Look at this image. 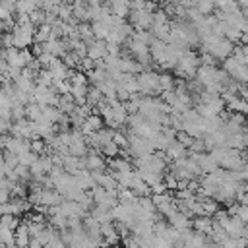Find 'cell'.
Here are the masks:
<instances>
[{
    "label": "cell",
    "instance_id": "30",
    "mask_svg": "<svg viewBox=\"0 0 248 248\" xmlns=\"http://www.w3.org/2000/svg\"><path fill=\"white\" fill-rule=\"evenodd\" d=\"M172 87H174V79H172L169 74H163V76H161V91L172 89Z\"/></svg>",
    "mask_w": 248,
    "mask_h": 248
},
{
    "label": "cell",
    "instance_id": "15",
    "mask_svg": "<svg viewBox=\"0 0 248 248\" xmlns=\"http://www.w3.org/2000/svg\"><path fill=\"white\" fill-rule=\"evenodd\" d=\"M48 70H50V74H52L54 79H68V76H70V72H72L70 66H68L64 60H60V58H54V60L50 62Z\"/></svg>",
    "mask_w": 248,
    "mask_h": 248
},
{
    "label": "cell",
    "instance_id": "3",
    "mask_svg": "<svg viewBox=\"0 0 248 248\" xmlns=\"http://www.w3.org/2000/svg\"><path fill=\"white\" fill-rule=\"evenodd\" d=\"M136 79H138V91L141 95H155V93H161V76L157 72H151V70H141L140 74H136Z\"/></svg>",
    "mask_w": 248,
    "mask_h": 248
},
{
    "label": "cell",
    "instance_id": "12",
    "mask_svg": "<svg viewBox=\"0 0 248 248\" xmlns=\"http://www.w3.org/2000/svg\"><path fill=\"white\" fill-rule=\"evenodd\" d=\"M108 54V48H107V41L105 39H95L89 46H87V56L93 58V60H101Z\"/></svg>",
    "mask_w": 248,
    "mask_h": 248
},
{
    "label": "cell",
    "instance_id": "28",
    "mask_svg": "<svg viewBox=\"0 0 248 248\" xmlns=\"http://www.w3.org/2000/svg\"><path fill=\"white\" fill-rule=\"evenodd\" d=\"M62 0H41V8L45 12H56V8L60 6Z\"/></svg>",
    "mask_w": 248,
    "mask_h": 248
},
{
    "label": "cell",
    "instance_id": "25",
    "mask_svg": "<svg viewBox=\"0 0 248 248\" xmlns=\"http://www.w3.org/2000/svg\"><path fill=\"white\" fill-rule=\"evenodd\" d=\"M118 151H120V147H118V145H116L112 140H110L107 145H103V147H101V153H103V155H107L108 159L116 157V155H118Z\"/></svg>",
    "mask_w": 248,
    "mask_h": 248
},
{
    "label": "cell",
    "instance_id": "16",
    "mask_svg": "<svg viewBox=\"0 0 248 248\" xmlns=\"http://www.w3.org/2000/svg\"><path fill=\"white\" fill-rule=\"evenodd\" d=\"M85 169L91 170V172H101V170H107V161L99 155V153H89L85 155Z\"/></svg>",
    "mask_w": 248,
    "mask_h": 248
},
{
    "label": "cell",
    "instance_id": "35",
    "mask_svg": "<svg viewBox=\"0 0 248 248\" xmlns=\"http://www.w3.org/2000/svg\"><path fill=\"white\" fill-rule=\"evenodd\" d=\"M0 89H2V85H0Z\"/></svg>",
    "mask_w": 248,
    "mask_h": 248
},
{
    "label": "cell",
    "instance_id": "22",
    "mask_svg": "<svg viewBox=\"0 0 248 248\" xmlns=\"http://www.w3.org/2000/svg\"><path fill=\"white\" fill-rule=\"evenodd\" d=\"M91 27H93L95 39H105V41H107V37H108V25H107L103 19H95V21L91 23Z\"/></svg>",
    "mask_w": 248,
    "mask_h": 248
},
{
    "label": "cell",
    "instance_id": "5",
    "mask_svg": "<svg viewBox=\"0 0 248 248\" xmlns=\"http://www.w3.org/2000/svg\"><path fill=\"white\" fill-rule=\"evenodd\" d=\"M198 68H200V56L196 52L188 50V48L184 50V54L180 56V60L174 64V72L178 76H182V78H194L196 72H198Z\"/></svg>",
    "mask_w": 248,
    "mask_h": 248
},
{
    "label": "cell",
    "instance_id": "4",
    "mask_svg": "<svg viewBox=\"0 0 248 248\" xmlns=\"http://www.w3.org/2000/svg\"><path fill=\"white\" fill-rule=\"evenodd\" d=\"M136 169L140 172H163L167 169V157L163 153L151 151L149 155L136 157Z\"/></svg>",
    "mask_w": 248,
    "mask_h": 248
},
{
    "label": "cell",
    "instance_id": "32",
    "mask_svg": "<svg viewBox=\"0 0 248 248\" xmlns=\"http://www.w3.org/2000/svg\"><path fill=\"white\" fill-rule=\"evenodd\" d=\"M0 169L6 172V163H4V149L0 147Z\"/></svg>",
    "mask_w": 248,
    "mask_h": 248
},
{
    "label": "cell",
    "instance_id": "2",
    "mask_svg": "<svg viewBox=\"0 0 248 248\" xmlns=\"http://www.w3.org/2000/svg\"><path fill=\"white\" fill-rule=\"evenodd\" d=\"M202 46H203V50L209 52L215 60H225V58L231 56V52H232V41H229V39L223 37V35H215L213 39L202 43Z\"/></svg>",
    "mask_w": 248,
    "mask_h": 248
},
{
    "label": "cell",
    "instance_id": "11",
    "mask_svg": "<svg viewBox=\"0 0 248 248\" xmlns=\"http://www.w3.org/2000/svg\"><path fill=\"white\" fill-rule=\"evenodd\" d=\"M62 167L66 172L70 174H78L79 170L85 169V161L78 155H72V153H64V159H62Z\"/></svg>",
    "mask_w": 248,
    "mask_h": 248
},
{
    "label": "cell",
    "instance_id": "19",
    "mask_svg": "<svg viewBox=\"0 0 248 248\" xmlns=\"http://www.w3.org/2000/svg\"><path fill=\"white\" fill-rule=\"evenodd\" d=\"M165 153H167V157H169L170 161L180 159V157H184V155H186V145H184L180 140H174V141L165 149Z\"/></svg>",
    "mask_w": 248,
    "mask_h": 248
},
{
    "label": "cell",
    "instance_id": "13",
    "mask_svg": "<svg viewBox=\"0 0 248 248\" xmlns=\"http://www.w3.org/2000/svg\"><path fill=\"white\" fill-rule=\"evenodd\" d=\"M101 128H103V116H101V114H89V116L85 118V122L79 126V130H81V134H83L85 138H87L89 134L101 130Z\"/></svg>",
    "mask_w": 248,
    "mask_h": 248
},
{
    "label": "cell",
    "instance_id": "34",
    "mask_svg": "<svg viewBox=\"0 0 248 248\" xmlns=\"http://www.w3.org/2000/svg\"><path fill=\"white\" fill-rule=\"evenodd\" d=\"M4 29H6V23H4V21H2V19H0V33H2V31H4Z\"/></svg>",
    "mask_w": 248,
    "mask_h": 248
},
{
    "label": "cell",
    "instance_id": "20",
    "mask_svg": "<svg viewBox=\"0 0 248 248\" xmlns=\"http://www.w3.org/2000/svg\"><path fill=\"white\" fill-rule=\"evenodd\" d=\"M110 12L116 16H128L130 14V0H108Z\"/></svg>",
    "mask_w": 248,
    "mask_h": 248
},
{
    "label": "cell",
    "instance_id": "7",
    "mask_svg": "<svg viewBox=\"0 0 248 248\" xmlns=\"http://www.w3.org/2000/svg\"><path fill=\"white\" fill-rule=\"evenodd\" d=\"M33 99L39 105H56L58 93H56V89L52 85H39L37 83V87L33 89Z\"/></svg>",
    "mask_w": 248,
    "mask_h": 248
},
{
    "label": "cell",
    "instance_id": "31",
    "mask_svg": "<svg viewBox=\"0 0 248 248\" xmlns=\"http://www.w3.org/2000/svg\"><path fill=\"white\" fill-rule=\"evenodd\" d=\"M240 39H242V43H244V45H248V25L242 29V35H240Z\"/></svg>",
    "mask_w": 248,
    "mask_h": 248
},
{
    "label": "cell",
    "instance_id": "8",
    "mask_svg": "<svg viewBox=\"0 0 248 248\" xmlns=\"http://www.w3.org/2000/svg\"><path fill=\"white\" fill-rule=\"evenodd\" d=\"M130 23L136 29H147L153 25V12L143 8V10H130Z\"/></svg>",
    "mask_w": 248,
    "mask_h": 248
},
{
    "label": "cell",
    "instance_id": "17",
    "mask_svg": "<svg viewBox=\"0 0 248 248\" xmlns=\"http://www.w3.org/2000/svg\"><path fill=\"white\" fill-rule=\"evenodd\" d=\"M105 95H103V91L97 87V85H93V87H89V91H87V95H85V103L91 107V108H99V105H103L105 103Z\"/></svg>",
    "mask_w": 248,
    "mask_h": 248
},
{
    "label": "cell",
    "instance_id": "29",
    "mask_svg": "<svg viewBox=\"0 0 248 248\" xmlns=\"http://www.w3.org/2000/svg\"><path fill=\"white\" fill-rule=\"evenodd\" d=\"M29 19H31L35 25H41V23H45V12H41V10H33V12L29 14Z\"/></svg>",
    "mask_w": 248,
    "mask_h": 248
},
{
    "label": "cell",
    "instance_id": "23",
    "mask_svg": "<svg viewBox=\"0 0 248 248\" xmlns=\"http://www.w3.org/2000/svg\"><path fill=\"white\" fill-rule=\"evenodd\" d=\"M14 83H16V87H17V89H21V91H33V89H35L33 79H31L29 76H25L23 72H21L17 78H14Z\"/></svg>",
    "mask_w": 248,
    "mask_h": 248
},
{
    "label": "cell",
    "instance_id": "33",
    "mask_svg": "<svg viewBox=\"0 0 248 248\" xmlns=\"http://www.w3.org/2000/svg\"><path fill=\"white\" fill-rule=\"evenodd\" d=\"M6 138H8V136H4V134H0V147H2V149L6 147Z\"/></svg>",
    "mask_w": 248,
    "mask_h": 248
},
{
    "label": "cell",
    "instance_id": "1",
    "mask_svg": "<svg viewBox=\"0 0 248 248\" xmlns=\"http://www.w3.org/2000/svg\"><path fill=\"white\" fill-rule=\"evenodd\" d=\"M12 37H14V46L27 48L35 41V23L31 19L16 21V25L12 27Z\"/></svg>",
    "mask_w": 248,
    "mask_h": 248
},
{
    "label": "cell",
    "instance_id": "21",
    "mask_svg": "<svg viewBox=\"0 0 248 248\" xmlns=\"http://www.w3.org/2000/svg\"><path fill=\"white\" fill-rule=\"evenodd\" d=\"M52 37V25L48 23H41L39 29H35V43H45Z\"/></svg>",
    "mask_w": 248,
    "mask_h": 248
},
{
    "label": "cell",
    "instance_id": "14",
    "mask_svg": "<svg viewBox=\"0 0 248 248\" xmlns=\"http://www.w3.org/2000/svg\"><path fill=\"white\" fill-rule=\"evenodd\" d=\"M128 188H130L138 198L147 196V194L151 192V186H149V184L140 176V172H138V170L134 172V176H132V180H130V186H128Z\"/></svg>",
    "mask_w": 248,
    "mask_h": 248
},
{
    "label": "cell",
    "instance_id": "26",
    "mask_svg": "<svg viewBox=\"0 0 248 248\" xmlns=\"http://www.w3.org/2000/svg\"><path fill=\"white\" fill-rule=\"evenodd\" d=\"M19 157V163L21 165H27V167H31L35 161H37V157H39V153H35V151H25V153H21V155H17Z\"/></svg>",
    "mask_w": 248,
    "mask_h": 248
},
{
    "label": "cell",
    "instance_id": "24",
    "mask_svg": "<svg viewBox=\"0 0 248 248\" xmlns=\"http://www.w3.org/2000/svg\"><path fill=\"white\" fill-rule=\"evenodd\" d=\"M0 225L16 231V227L19 225V219H17V215H14V213H6V215H0Z\"/></svg>",
    "mask_w": 248,
    "mask_h": 248
},
{
    "label": "cell",
    "instance_id": "18",
    "mask_svg": "<svg viewBox=\"0 0 248 248\" xmlns=\"http://www.w3.org/2000/svg\"><path fill=\"white\" fill-rule=\"evenodd\" d=\"M16 246H27L31 242V234H29V229H27V223L25 221H19V225L16 227Z\"/></svg>",
    "mask_w": 248,
    "mask_h": 248
},
{
    "label": "cell",
    "instance_id": "6",
    "mask_svg": "<svg viewBox=\"0 0 248 248\" xmlns=\"http://www.w3.org/2000/svg\"><path fill=\"white\" fill-rule=\"evenodd\" d=\"M225 72L232 79L242 81V83H248V66L244 62H240L236 56H227L225 58Z\"/></svg>",
    "mask_w": 248,
    "mask_h": 248
},
{
    "label": "cell",
    "instance_id": "27",
    "mask_svg": "<svg viewBox=\"0 0 248 248\" xmlns=\"http://www.w3.org/2000/svg\"><path fill=\"white\" fill-rule=\"evenodd\" d=\"M112 141L118 145V147H128V136H124L122 130H112Z\"/></svg>",
    "mask_w": 248,
    "mask_h": 248
},
{
    "label": "cell",
    "instance_id": "10",
    "mask_svg": "<svg viewBox=\"0 0 248 248\" xmlns=\"http://www.w3.org/2000/svg\"><path fill=\"white\" fill-rule=\"evenodd\" d=\"M4 149L12 151V153H16V155H21V153H25V151L31 149V140L12 134V136L6 138V147H4Z\"/></svg>",
    "mask_w": 248,
    "mask_h": 248
},
{
    "label": "cell",
    "instance_id": "9",
    "mask_svg": "<svg viewBox=\"0 0 248 248\" xmlns=\"http://www.w3.org/2000/svg\"><path fill=\"white\" fill-rule=\"evenodd\" d=\"M68 153L78 155V157L87 155V140H85V136L81 134L79 128L72 132V138H70V143H68Z\"/></svg>",
    "mask_w": 248,
    "mask_h": 248
}]
</instances>
